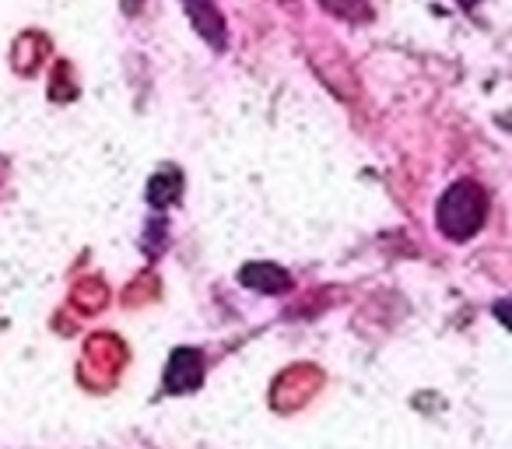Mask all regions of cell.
<instances>
[{
    "label": "cell",
    "mask_w": 512,
    "mask_h": 449,
    "mask_svg": "<svg viewBox=\"0 0 512 449\" xmlns=\"http://www.w3.org/2000/svg\"><path fill=\"white\" fill-rule=\"evenodd\" d=\"M204 383V355L197 348H176L165 365V393H193Z\"/></svg>",
    "instance_id": "2"
},
{
    "label": "cell",
    "mask_w": 512,
    "mask_h": 449,
    "mask_svg": "<svg viewBox=\"0 0 512 449\" xmlns=\"http://www.w3.org/2000/svg\"><path fill=\"white\" fill-rule=\"evenodd\" d=\"M148 204L151 207H169L179 200V193H183V172L179 169H162L155 172V176L148 179Z\"/></svg>",
    "instance_id": "5"
},
{
    "label": "cell",
    "mask_w": 512,
    "mask_h": 449,
    "mask_svg": "<svg viewBox=\"0 0 512 449\" xmlns=\"http://www.w3.org/2000/svg\"><path fill=\"white\" fill-rule=\"evenodd\" d=\"M285 4H288V0H285Z\"/></svg>",
    "instance_id": "8"
},
{
    "label": "cell",
    "mask_w": 512,
    "mask_h": 449,
    "mask_svg": "<svg viewBox=\"0 0 512 449\" xmlns=\"http://www.w3.org/2000/svg\"><path fill=\"white\" fill-rule=\"evenodd\" d=\"M239 281L249 292H260V295H281L292 288V274L278 264H246L239 271Z\"/></svg>",
    "instance_id": "4"
},
{
    "label": "cell",
    "mask_w": 512,
    "mask_h": 449,
    "mask_svg": "<svg viewBox=\"0 0 512 449\" xmlns=\"http://www.w3.org/2000/svg\"><path fill=\"white\" fill-rule=\"evenodd\" d=\"M323 11H330V15L337 18H348V22H369L372 11L365 0H320Z\"/></svg>",
    "instance_id": "6"
},
{
    "label": "cell",
    "mask_w": 512,
    "mask_h": 449,
    "mask_svg": "<svg viewBox=\"0 0 512 449\" xmlns=\"http://www.w3.org/2000/svg\"><path fill=\"white\" fill-rule=\"evenodd\" d=\"M183 11L193 22V29H197L200 39H207L214 50H225V43H228L225 18H221V11H218L214 0H183Z\"/></svg>",
    "instance_id": "3"
},
{
    "label": "cell",
    "mask_w": 512,
    "mask_h": 449,
    "mask_svg": "<svg viewBox=\"0 0 512 449\" xmlns=\"http://www.w3.org/2000/svg\"><path fill=\"white\" fill-rule=\"evenodd\" d=\"M460 4H463V8H474V4H477V0H460Z\"/></svg>",
    "instance_id": "7"
},
{
    "label": "cell",
    "mask_w": 512,
    "mask_h": 449,
    "mask_svg": "<svg viewBox=\"0 0 512 449\" xmlns=\"http://www.w3.org/2000/svg\"><path fill=\"white\" fill-rule=\"evenodd\" d=\"M484 218H488V197H484L481 186L470 183V179H460V183L449 186L439 197V207H435V225H439V232L446 239H456V243L477 236Z\"/></svg>",
    "instance_id": "1"
}]
</instances>
